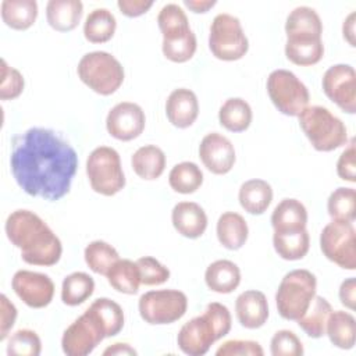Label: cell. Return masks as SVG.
I'll list each match as a JSON object with an SVG mask.
<instances>
[{
	"label": "cell",
	"instance_id": "1",
	"mask_svg": "<svg viewBox=\"0 0 356 356\" xmlns=\"http://www.w3.org/2000/svg\"><path fill=\"white\" fill-rule=\"evenodd\" d=\"M10 167L25 193L56 202L71 189L78 154L58 132L33 127L13 139Z\"/></svg>",
	"mask_w": 356,
	"mask_h": 356
},
{
	"label": "cell",
	"instance_id": "2",
	"mask_svg": "<svg viewBox=\"0 0 356 356\" xmlns=\"http://www.w3.org/2000/svg\"><path fill=\"white\" fill-rule=\"evenodd\" d=\"M8 241L21 250V259L32 266H54L63 246L51 228L31 210H15L6 220Z\"/></svg>",
	"mask_w": 356,
	"mask_h": 356
},
{
	"label": "cell",
	"instance_id": "3",
	"mask_svg": "<svg viewBox=\"0 0 356 356\" xmlns=\"http://www.w3.org/2000/svg\"><path fill=\"white\" fill-rule=\"evenodd\" d=\"M232 318L227 306L211 302L202 316L185 323L177 337L179 349L189 356H202L210 346L225 337L231 330Z\"/></svg>",
	"mask_w": 356,
	"mask_h": 356
},
{
	"label": "cell",
	"instance_id": "4",
	"mask_svg": "<svg viewBox=\"0 0 356 356\" xmlns=\"http://www.w3.org/2000/svg\"><path fill=\"white\" fill-rule=\"evenodd\" d=\"M299 125L317 152H332L348 143L345 124L323 106H307L299 115Z\"/></svg>",
	"mask_w": 356,
	"mask_h": 356
},
{
	"label": "cell",
	"instance_id": "5",
	"mask_svg": "<svg viewBox=\"0 0 356 356\" xmlns=\"http://www.w3.org/2000/svg\"><path fill=\"white\" fill-rule=\"evenodd\" d=\"M316 275L309 270L299 268L285 274L275 293V305L280 316L291 321L300 318L316 296Z\"/></svg>",
	"mask_w": 356,
	"mask_h": 356
},
{
	"label": "cell",
	"instance_id": "6",
	"mask_svg": "<svg viewBox=\"0 0 356 356\" xmlns=\"http://www.w3.org/2000/svg\"><path fill=\"white\" fill-rule=\"evenodd\" d=\"M76 72L79 79L93 92L108 96L120 89L124 82L121 63L107 51H90L82 56Z\"/></svg>",
	"mask_w": 356,
	"mask_h": 356
},
{
	"label": "cell",
	"instance_id": "7",
	"mask_svg": "<svg viewBox=\"0 0 356 356\" xmlns=\"http://www.w3.org/2000/svg\"><path fill=\"white\" fill-rule=\"evenodd\" d=\"M86 175L92 189L103 196H114L125 186L121 159L115 149L99 146L86 160Z\"/></svg>",
	"mask_w": 356,
	"mask_h": 356
},
{
	"label": "cell",
	"instance_id": "8",
	"mask_svg": "<svg viewBox=\"0 0 356 356\" xmlns=\"http://www.w3.org/2000/svg\"><path fill=\"white\" fill-rule=\"evenodd\" d=\"M209 49L218 60H241L249 49V42L241 21L227 13L217 14L210 25Z\"/></svg>",
	"mask_w": 356,
	"mask_h": 356
},
{
	"label": "cell",
	"instance_id": "9",
	"mask_svg": "<svg viewBox=\"0 0 356 356\" xmlns=\"http://www.w3.org/2000/svg\"><path fill=\"white\" fill-rule=\"evenodd\" d=\"M267 93L275 108L289 117H298L310 100L306 85L288 70H274L268 75Z\"/></svg>",
	"mask_w": 356,
	"mask_h": 356
},
{
	"label": "cell",
	"instance_id": "10",
	"mask_svg": "<svg viewBox=\"0 0 356 356\" xmlns=\"http://www.w3.org/2000/svg\"><path fill=\"white\" fill-rule=\"evenodd\" d=\"M138 309L140 317L147 324H171L186 313L188 298L178 289L149 291L139 298Z\"/></svg>",
	"mask_w": 356,
	"mask_h": 356
},
{
	"label": "cell",
	"instance_id": "11",
	"mask_svg": "<svg viewBox=\"0 0 356 356\" xmlns=\"http://www.w3.org/2000/svg\"><path fill=\"white\" fill-rule=\"evenodd\" d=\"M323 254L343 270L356 268L355 228L352 222L332 220L320 234Z\"/></svg>",
	"mask_w": 356,
	"mask_h": 356
},
{
	"label": "cell",
	"instance_id": "12",
	"mask_svg": "<svg viewBox=\"0 0 356 356\" xmlns=\"http://www.w3.org/2000/svg\"><path fill=\"white\" fill-rule=\"evenodd\" d=\"M325 96L342 111L353 114L356 111V72L349 64H335L330 67L321 79Z\"/></svg>",
	"mask_w": 356,
	"mask_h": 356
},
{
	"label": "cell",
	"instance_id": "13",
	"mask_svg": "<svg viewBox=\"0 0 356 356\" xmlns=\"http://www.w3.org/2000/svg\"><path fill=\"white\" fill-rule=\"evenodd\" d=\"M11 286L15 295L32 309L49 306L54 296V284L43 273L18 270L11 280Z\"/></svg>",
	"mask_w": 356,
	"mask_h": 356
},
{
	"label": "cell",
	"instance_id": "14",
	"mask_svg": "<svg viewBox=\"0 0 356 356\" xmlns=\"http://www.w3.org/2000/svg\"><path fill=\"white\" fill-rule=\"evenodd\" d=\"M104 339L103 332L92 317L83 312L75 321H72L63 334L61 348L68 356H86Z\"/></svg>",
	"mask_w": 356,
	"mask_h": 356
},
{
	"label": "cell",
	"instance_id": "15",
	"mask_svg": "<svg viewBox=\"0 0 356 356\" xmlns=\"http://www.w3.org/2000/svg\"><path fill=\"white\" fill-rule=\"evenodd\" d=\"M146 117L142 107L132 102L115 104L107 114V132L117 140L128 142L136 139L145 129Z\"/></svg>",
	"mask_w": 356,
	"mask_h": 356
},
{
	"label": "cell",
	"instance_id": "16",
	"mask_svg": "<svg viewBox=\"0 0 356 356\" xmlns=\"http://www.w3.org/2000/svg\"><path fill=\"white\" fill-rule=\"evenodd\" d=\"M199 157L203 165L216 175L229 172L236 160L234 145L227 136L218 132H210L202 139Z\"/></svg>",
	"mask_w": 356,
	"mask_h": 356
},
{
	"label": "cell",
	"instance_id": "17",
	"mask_svg": "<svg viewBox=\"0 0 356 356\" xmlns=\"http://www.w3.org/2000/svg\"><path fill=\"white\" fill-rule=\"evenodd\" d=\"M285 33V56L291 63L309 67L317 64L323 58L324 44L320 32L292 31Z\"/></svg>",
	"mask_w": 356,
	"mask_h": 356
},
{
	"label": "cell",
	"instance_id": "18",
	"mask_svg": "<svg viewBox=\"0 0 356 356\" xmlns=\"http://www.w3.org/2000/svg\"><path fill=\"white\" fill-rule=\"evenodd\" d=\"M165 114L168 121L181 129L191 127L199 115V102L191 89H174L165 102Z\"/></svg>",
	"mask_w": 356,
	"mask_h": 356
},
{
	"label": "cell",
	"instance_id": "19",
	"mask_svg": "<svg viewBox=\"0 0 356 356\" xmlns=\"http://www.w3.org/2000/svg\"><path fill=\"white\" fill-rule=\"evenodd\" d=\"M235 313L242 327L248 330L263 327L268 318V303L266 295L256 289L242 292L235 300Z\"/></svg>",
	"mask_w": 356,
	"mask_h": 356
},
{
	"label": "cell",
	"instance_id": "20",
	"mask_svg": "<svg viewBox=\"0 0 356 356\" xmlns=\"http://www.w3.org/2000/svg\"><path fill=\"white\" fill-rule=\"evenodd\" d=\"M174 228L185 238L196 239L207 228V216L203 207L195 202H179L171 211Z\"/></svg>",
	"mask_w": 356,
	"mask_h": 356
},
{
	"label": "cell",
	"instance_id": "21",
	"mask_svg": "<svg viewBox=\"0 0 356 356\" xmlns=\"http://www.w3.org/2000/svg\"><path fill=\"white\" fill-rule=\"evenodd\" d=\"M85 312L97 324L104 338L120 334L124 327L122 307L108 298H99L93 300Z\"/></svg>",
	"mask_w": 356,
	"mask_h": 356
},
{
	"label": "cell",
	"instance_id": "22",
	"mask_svg": "<svg viewBox=\"0 0 356 356\" xmlns=\"http://www.w3.org/2000/svg\"><path fill=\"white\" fill-rule=\"evenodd\" d=\"M307 224V210L305 204L292 197L282 199L271 214L274 232H289L305 229Z\"/></svg>",
	"mask_w": 356,
	"mask_h": 356
},
{
	"label": "cell",
	"instance_id": "23",
	"mask_svg": "<svg viewBox=\"0 0 356 356\" xmlns=\"http://www.w3.org/2000/svg\"><path fill=\"white\" fill-rule=\"evenodd\" d=\"M83 14V4L79 0H50L46 4L49 25L58 32H68L78 26Z\"/></svg>",
	"mask_w": 356,
	"mask_h": 356
},
{
	"label": "cell",
	"instance_id": "24",
	"mask_svg": "<svg viewBox=\"0 0 356 356\" xmlns=\"http://www.w3.org/2000/svg\"><path fill=\"white\" fill-rule=\"evenodd\" d=\"M217 238L218 242L228 250L241 249L249 235L246 220L235 211H225L218 217L217 221Z\"/></svg>",
	"mask_w": 356,
	"mask_h": 356
},
{
	"label": "cell",
	"instance_id": "25",
	"mask_svg": "<svg viewBox=\"0 0 356 356\" xmlns=\"http://www.w3.org/2000/svg\"><path fill=\"white\" fill-rule=\"evenodd\" d=\"M207 288L217 293H231L241 284V270L231 260H216L204 273Z\"/></svg>",
	"mask_w": 356,
	"mask_h": 356
},
{
	"label": "cell",
	"instance_id": "26",
	"mask_svg": "<svg viewBox=\"0 0 356 356\" xmlns=\"http://www.w3.org/2000/svg\"><path fill=\"white\" fill-rule=\"evenodd\" d=\"M238 199L245 211L259 216L268 209L273 200V188L267 181L253 178L241 185Z\"/></svg>",
	"mask_w": 356,
	"mask_h": 356
},
{
	"label": "cell",
	"instance_id": "27",
	"mask_svg": "<svg viewBox=\"0 0 356 356\" xmlns=\"http://www.w3.org/2000/svg\"><path fill=\"white\" fill-rule=\"evenodd\" d=\"M131 164L139 178L153 181L164 172L165 154L156 145H145L132 154Z\"/></svg>",
	"mask_w": 356,
	"mask_h": 356
},
{
	"label": "cell",
	"instance_id": "28",
	"mask_svg": "<svg viewBox=\"0 0 356 356\" xmlns=\"http://www.w3.org/2000/svg\"><path fill=\"white\" fill-rule=\"evenodd\" d=\"M0 10L3 22L15 31L31 28L38 17V3L35 0H3Z\"/></svg>",
	"mask_w": 356,
	"mask_h": 356
},
{
	"label": "cell",
	"instance_id": "29",
	"mask_svg": "<svg viewBox=\"0 0 356 356\" xmlns=\"http://www.w3.org/2000/svg\"><path fill=\"white\" fill-rule=\"evenodd\" d=\"M325 335H328L331 343L339 349H352L356 337V323L355 317L343 310L331 312Z\"/></svg>",
	"mask_w": 356,
	"mask_h": 356
},
{
	"label": "cell",
	"instance_id": "30",
	"mask_svg": "<svg viewBox=\"0 0 356 356\" xmlns=\"http://www.w3.org/2000/svg\"><path fill=\"white\" fill-rule=\"evenodd\" d=\"M273 245L281 259L291 261L300 260L309 252L310 236L306 228L289 232H274Z\"/></svg>",
	"mask_w": 356,
	"mask_h": 356
},
{
	"label": "cell",
	"instance_id": "31",
	"mask_svg": "<svg viewBox=\"0 0 356 356\" xmlns=\"http://www.w3.org/2000/svg\"><path fill=\"white\" fill-rule=\"evenodd\" d=\"M252 108L242 97L227 99L218 111V121L229 132H243L252 122Z\"/></svg>",
	"mask_w": 356,
	"mask_h": 356
},
{
	"label": "cell",
	"instance_id": "32",
	"mask_svg": "<svg viewBox=\"0 0 356 356\" xmlns=\"http://www.w3.org/2000/svg\"><path fill=\"white\" fill-rule=\"evenodd\" d=\"M332 312L330 302L316 295L309 306V309L303 313L300 318H298V325L305 331V334L310 338H321L325 335V327L328 317Z\"/></svg>",
	"mask_w": 356,
	"mask_h": 356
},
{
	"label": "cell",
	"instance_id": "33",
	"mask_svg": "<svg viewBox=\"0 0 356 356\" xmlns=\"http://www.w3.org/2000/svg\"><path fill=\"white\" fill-rule=\"evenodd\" d=\"M107 281L117 292L134 295L138 292L140 282V271L136 261L118 259L107 273Z\"/></svg>",
	"mask_w": 356,
	"mask_h": 356
},
{
	"label": "cell",
	"instance_id": "34",
	"mask_svg": "<svg viewBox=\"0 0 356 356\" xmlns=\"http://www.w3.org/2000/svg\"><path fill=\"white\" fill-rule=\"evenodd\" d=\"M117 21L107 8H95L89 13L83 24L85 39L90 43H106L115 32Z\"/></svg>",
	"mask_w": 356,
	"mask_h": 356
},
{
	"label": "cell",
	"instance_id": "35",
	"mask_svg": "<svg viewBox=\"0 0 356 356\" xmlns=\"http://www.w3.org/2000/svg\"><path fill=\"white\" fill-rule=\"evenodd\" d=\"M157 24L163 33V40H174L192 32L185 11L174 3L165 4L160 10L157 15Z\"/></svg>",
	"mask_w": 356,
	"mask_h": 356
},
{
	"label": "cell",
	"instance_id": "36",
	"mask_svg": "<svg viewBox=\"0 0 356 356\" xmlns=\"http://www.w3.org/2000/svg\"><path fill=\"white\" fill-rule=\"evenodd\" d=\"M95 291L93 278L83 273L75 271L67 275L61 285V300L67 306H78L88 300Z\"/></svg>",
	"mask_w": 356,
	"mask_h": 356
},
{
	"label": "cell",
	"instance_id": "37",
	"mask_svg": "<svg viewBox=\"0 0 356 356\" xmlns=\"http://www.w3.org/2000/svg\"><path fill=\"white\" fill-rule=\"evenodd\" d=\"M170 186L182 195L196 192L203 184V172L197 164L192 161H182L175 164L168 174Z\"/></svg>",
	"mask_w": 356,
	"mask_h": 356
},
{
	"label": "cell",
	"instance_id": "38",
	"mask_svg": "<svg viewBox=\"0 0 356 356\" xmlns=\"http://www.w3.org/2000/svg\"><path fill=\"white\" fill-rule=\"evenodd\" d=\"M83 257L88 267L99 275H107L108 270L120 259L118 252L104 241L90 242L85 248Z\"/></svg>",
	"mask_w": 356,
	"mask_h": 356
},
{
	"label": "cell",
	"instance_id": "39",
	"mask_svg": "<svg viewBox=\"0 0 356 356\" xmlns=\"http://www.w3.org/2000/svg\"><path fill=\"white\" fill-rule=\"evenodd\" d=\"M327 210L332 220L353 222L356 217V191L353 188H337L327 200Z\"/></svg>",
	"mask_w": 356,
	"mask_h": 356
},
{
	"label": "cell",
	"instance_id": "40",
	"mask_svg": "<svg viewBox=\"0 0 356 356\" xmlns=\"http://www.w3.org/2000/svg\"><path fill=\"white\" fill-rule=\"evenodd\" d=\"M42 350L39 335L28 328L18 330L8 338L7 355L8 356H38Z\"/></svg>",
	"mask_w": 356,
	"mask_h": 356
},
{
	"label": "cell",
	"instance_id": "41",
	"mask_svg": "<svg viewBox=\"0 0 356 356\" xmlns=\"http://www.w3.org/2000/svg\"><path fill=\"white\" fill-rule=\"evenodd\" d=\"M197 42L196 35L189 32L186 36L174 39V40H163L161 50L167 60L172 63H185L191 60L196 51Z\"/></svg>",
	"mask_w": 356,
	"mask_h": 356
},
{
	"label": "cell",
	"instance_id": "42",
	"mask_svg": "<svg viewBox=\"0 0 356 356\" xmlns=\"http://www.w3.org/2000/svg\"><path fill=\"white\" fill-rule=\"evenodd\" d=\"M140 271V282L143 285H161L168 281L170 270L152 256H143L136 260Z\"/></svg>",
	"mask_w": 356,
	"mask_h": 356
},
{
	"label": "cell",
	"instance_id": "43",
	"mask_svg": "<svg viewBox=\"0 0 356 356\" xmlns=\"http://www.w3.org/2000/svg\"><path fill=\"white\" fill-rule=\"evenodd\" d=\"M270 350L273 356H300L303 355V345L295 332L280 330L271 338Z\"/></svg>",
	"mask_w": 356,
	"mask_h": 356
},
{
	"label": "cell",
	"instance_id": "44",
	"mask_svg": "<svg viewBox=\"0 0 356 356\" xmlns=\"http://www.w3.org/2000/svg\"><path fill=\"white\" fill-rule=\"evenodd\" d=\"M25 82L22 74L10 67L6 60H1V81H0V99L13 100L17 99L24 90Z\"/></svg>",
	"mask_w": 356,
	"mask_h": 356
},
{
	"label": "cell",
	"instance_id": "45",
	"mask_svg": "<svg viewBox=\"0 0 356 356\" xmlns=\"http://www.w3.org/2000/svg\"><path fill=\"white\" fill-rule=\"evenodd\" d=\"M264 350L256 341L231 339L225 341L217 350V356H263Z\"/></svg>",
	"mask_w": 356,
	"mask_h": 356
},
{
	"label": "cell",
	"instance_id": "46",
	"mask_svg": "<svg viewBox=\"0 0 356 356\" xmlns=\"http://www.w3.org/2000/svg\"><path fill=\"white\" fill-rule=\"evenodd\" d=\"M355 143L353 139L348 143L346 149L341 153L337 163V174L341 179L355 182L356 181V163H355Z\"/></svg>",
	"mask_w": 356,
	"mask_h": 356
},
{
	"label": "cell",
	"instance_id": "47",
	"mask_svg": "<svg viewBox=\"0 0 356 356\" xmlns=\"http://www.w3.org/2000/svg\"><path fill=\"white\" fill-rule=\"evenodd\" d=\"M15 320H17V307L3 293L0 296V341H4L8 337V332L15 324Z\"/></svg>",
	"mask_w": 356,
	"mask_h": 356
},
{
	"label": "cell",
	"instance_id": "48",
	"mask_svg": "<svg viewBox=\"0 0 356 356\" xmlns=\"http://www.w3.org/2000/svg\"><path fill=\"white\" fill-rule=\"evenodd\" d=\"M117 6L124 15L129 18H135L147 13L149 8L153 6V1L152 0H118Z\"/></svg>",
	"mask_w": 356,
	"mask_h": 356
},
{
	"label": "cell",
	"instance_id": "49",
	"mask_svg": "<svg viewBox=\"0 0 356 356\" xmlns=\"http://www.w3.org/2000/svg\"><path fill=\"white\" fill-rule=\"evenodd\" d=\"M339 300L341 303L348 307L349 310L355 309V300H356V280L353 277L346 278L342 281L339 286Z\"/></svg>",
	"mask_w": 356,
	"mask_h": 356
},
{
	"label": "cell",
	"instance_id": "50",
	"mask_svg": "<svg viewBox=\"0 0 356 356\" xmlns=\"http://www.w3.org/2000/svg\"><path fill=\"white\" fill-rule=\"evenodd\" d=\"M355 18L356 14L352 11L343 21L342 25V33H343V39L352 46L355 47Z\"/></svg>",
	"mask_w": 356,
	"mask_h": 356
},
{
	"label": "cell",
	"instance_id": "51",
	"mask_svg": "<svg viewBox=\"0 0 356 356\" xmlns=\"http://www.w3.org/2000/svg\"><path fill=\"white\" fill-rule=\"evenodd\" d=\"M184 4L193 13H207L216 6V0H184Z\"/></svg>",
	"mask_w": 356,
	"mask_h": 356
},
{
	"label": "cell",
	"instance_id": "52",
	"mask_svg": "<svg viewBox=\"0 0 356 356\" xmlns=\"http://www.w3.org/2000/svg\"><path fill=\"white\" fill-rule=\"evenodd\" d=\"M103 355H104V356H114V355L127 356V355H136V350H135L132 346H129L128 343L117 342V343L108 346L107 349H104Z\"/></svg>",
	"mask_w": 356,
	"mask_h": 356
}]
</instances>
